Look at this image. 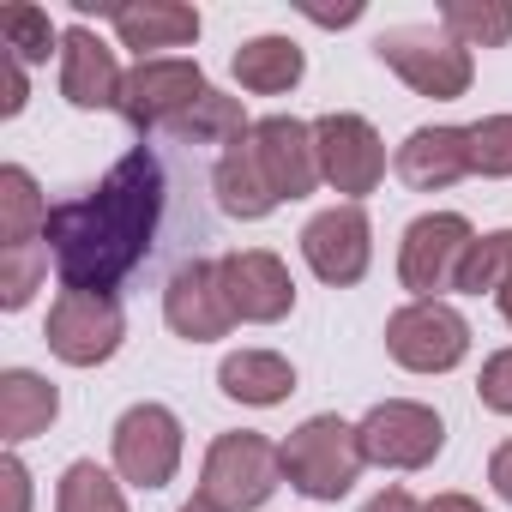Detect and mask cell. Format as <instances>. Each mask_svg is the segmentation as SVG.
Instances as JSON below:
<instances>
[{
    "instance_id": "cell-32",
    "label": "cell",
    "mask_w": 512,
    "mask_h": 512,
    "mask_svg": "<svg viewBox=\"0 0 512 512\" xmlns=\"http://www.w3.org/2000/svg\"><path fill=\"white\" fill-rule=\"evenodd\" d=\"M0 488H7V512H31V470L19 452L0 458Z\"/></svg>"
},
{
    "instance_id": "cell-17",
    "label": "cell",
    "mask_w": 512,
    "mask_h": 512,
    "mask_svg": "<svg viewBox=\"0 0 512 512\" xmlns=\"http://www.w3.org/2000/svg\"><path fill=\"white\" fill-rule=\"evenodd\" d=\"M398 181L416 187V193H440L452 181L470 175V133L464 127H416L404 145H398Z\"/></svg>"
},
{
    "instance_id": "cell-28",
    "label": "cell",
    "mask_w": 512,
    "mask_h": 512,
    "mask_svg": "<svg viewBox=\"0 0 512 512\" xmlns=\"http://www.w3.org/2000/svg\"><path fill=\"white\" fill-rule=\"evenodd\" d=\"M506 266H512V229H494V235H476L470 241V253H464V272H458V290L464 296H494L500 290V278H506Z\"/></svg>"
},
{
    "instance_id": "cell-24",
    "label": "cell",
    "mask_w": 512,
    "mask_h": 512,
    "mask_svg": "<svg viewBox=\"0 0 512 512\" xmlns=\"http://www.w3.org/2000/svg\"><path fill=\"white\" fill-rule=\"evenodd\" d=\"M0 49L19 55L25 67H37V61H49L61 49V31L49 25L43 7H31V0H7V7H0Z\"/></svg>"
},
{
    "instance_id": "cell-18",
    "label": "cell",
    "mask_w": 512,
    "mask_h": 512,
    "mask_svg": "<svg viewBox=\"0 0 512 512\" xmlns=\"http://www.w3.org/2000/svg\"><path fill=\"white\" fill-rule=\"evenodd\" d=\"M109 25H115V37H121V49H139V61H145V49H187V43H199V7H181V0H121V7H109L103 13Z\"/></svg>"
},
{
    "instance_id": "cell-6",
    "label": "cell",
    "mask_w": 512,
    "mask_h": 512,
    "mask_svg": "<svg viewBox=\"0 0 512 512\" xmlns=\"http://www.w3.org/2000/svg\"><path fill=\"white\" fill-rule=\"evenodd\" d=\"M476 229L470 217L458 211H428L404 229L398 241V278L416 302H440V290H458V272H464V253H470Z\"/></svg>"
},
{
    "instance_id": "cell-21",
    "label": "cell",
    "mask_w": 512,
    "mask_h": 512,
    "mask_svg": "<svg viewBox=\"0 0 512 512\" xmlns=\"http://www.w3.org/2000/svg\"><path fill=\"white\" fill-rule=\"evenodd\" d=\"M235 79H241V91H253V97H284V91H296L302 85V73H308V55H302V43L296 37H253V43H241L235 49Z\"/></svg>"
},
{
    "instance_id": "cell-13",
    "label": "cell",
    "mask_w": 512,
    "mask_h": 512,
    "mask_svg": "<svg viewBox=\"0 0 512 512\" xmlns=\"http://www.w3.org/2000/svg\"><path fill=\"white\" fill-rule=\"evenodd\" d=\"M217 278H223V296H229V308H235L241 326H278V320L296 314V278H290V266L278 260L272 247L223 253Z\"/></svg>"
},
{
    "instance_id": "cell-15",
    "label": "cell",
    "mask_w": 512,
    "mask_h": 512,
    "mask_svg": "<svg viewBox=\"0 0 512 512\" xmlns=\"http://www.w3.org/2000/svg\"><path fill=\"white\" fill-rule=\"evenodd\" d=\"M163 320H169V332L187 338V344H211V338H229V332L241 326L235 308H229V296H223L217 260H187V266L169 278V290H163Z\"/></svg>"
},
{
    "instance_id": "cell-37",
    "label": "cell",
    "mask_w": 512,
    "mask_h": 512,
    "mask_svg": "<svg viewBox=\"0 0 512 512\" xmlns=\"http://www.w3.org/2000/svg\"><path fill=\"white\" fill-rule=\"evenodd\" d=\"M181 512H223V506H217V500H205V494H193V500H187Z\"/></svg>"
},
{
    "instance_id": "cell-36",
    "label": "cell",
    "mask_w": 512,
    "mask_h": 512,
    "mask_svg": "<svg viewBox=\"0 0 512 512\" xmlns=\"http://www.w3.org/2000/svg\"><path fill=\"white\" fill-rule=\"evenodd\" d=\"M494 302H500V314H506V326H512V266H506V278H500V290H494Z\"/></svg>"
},
{
    "instance_id": "cell-1",
    "label": "cell",
    "mask_w": 512,
    "mask_h": 512,
    "mask_svg": "<svg viewBox=\"0 0 512 512\" xmlns=\"http://www.w3.org/2000/svg\"><path fill=\"white\" fill-rule=\"evenodd\" d=\"M163 223V163L139 145L127 151L91 193L49 205V253L67 290H97L109 296L145 253Z\"/></svg>"
},
{
    "instance_id": "cell-4",
    "label": "cell",
    "mask_w": 512,
    "mask_h": 512,
    "mask_svg": "<svg viewBox=\"0 0 512 512\" xmlns=\"http://www.w3.org/2000/svg\"><path fill=\"white\" fill-rule=\"evenodd\" d=\"M374 55L416 91V97H434V103H458L476 79V61L464 43H452L446 31L434 25H398V31H380L374 37Z\"/></svg>"
},
{
    "instance_id": "cell-11",
    "label": "cell",
    "mask_w": 512,
    "mask_h": 512,
    "mask_svg": "<svg viewBox=\"0 0 512 512\" xmlns=\"http://www.w3.org/2000/svg\"><path fill=\"white\" fill-rule=\"evenodd\" d=\"M314 145H320V181L344 193V205H362L380 175H386V145L374 133L368 115H350V109H332L314 121Z\"/></svg>"
},
{
    "instance_id": "cell-29",
    "label": "cell",
    "mask_w": 512,
    "mask_h": 512,
    "mask_svg": "<svg viewBox=\"0 0 512 512\" xmlns=\"http://www.w3.org/2000/svg\"><path fill=\"white\" fill-rule=\"evenodd\" d=\"M470 133V175H512V115H482L464 127Z\"/></svg>"
},
{
    "instance_id": "cell-26",
    "label": "cell",
    "mask_w": 512,
    "mask_h": 512,
    "mask_svg": "<svg viewBox=\"0 0 512 512\" xmlns=\"http://www.w3.org/2000/svg\"><path fill=\"white\" fill-rule=\"evenodd\" d=\"M49 278V241H31V247H0V308L19 314Z\"/></svg>"
},
{
    "instance_id": "cell-20",
    "label": "cell",
    "mask_w": 512,
    "mask_h": 512,
    "mask_svg": "<svg viewBox=\"0 0 512 512\" xmlns=\"http://www.w3.org/2000/svg\"><path fill=\"white\" fill-rule=\"evenodd\" d=\"M217 386H223V398H235V404L272 410V404H284V398L296 392V368H290V356H278V350H235V356L217 362Z\"/></svg>"
},
{
    "instance_id": "cell-27",
    "label": "cell",
    "mask_w": 512,
    "mask_h": 512,
    "mask_svg": "<svg viewBox=\"0 0 512 512\" xmlns=\"http://www.w3.org/2000/svg\"><path fill=\"white\" fill-rule=\"evenodd\" d=\"M247 127H253V121H247V109H241L235 97L205 91V97H199V109H193L175 133H181V139H199V145H235Z\"/></svg>"
},
{
    "instance_id": "cell-31",
    "label": "cell",
    "mask_w": 512,
    "mask_h": 512,
    "mask_svg": "<svg viewBox=\"0 0 512 512\" xmlns=\"http://www.w3.org/2000/svg\"><path fill=\"white\" fill-rule=\"evenodd\" d=\"M31 103V79H25V61L19 55H0V115H19Z\"/></svg>"
},
{
    "instance_id": "cell-23",
    "label": "cell",
    "mask_w": 512,
    "mask_h": 512,
    "mask_svg": "<svg viewBox=\"0 0 512 512\" xmlns=\"http://www.w3.org/2000/svg\"><path fill=\"white\" fill-rule=\"evenodd\" d=\"M440 31L464 49H506L512 43V7L506 0H446Z\"/></svg>"
},
{
    "instance_id": "cell-34",
    "label": "cell",
    "mask_w": 512,
    "mask_h": 512,
    "mask_svg": "<svg viewBox=\"0 0 512 512\" xmlns=\"http://www.w3.org/2000/svg\"><path fill=\"white\" fill-rule=\"evenodd\" d=\"M362 512H422V506H416V494H410V488H380Z\"/></svg>"
},
{
    "instance_id": "cell-16",
    "label": "cell",
    "mask_w": 512,
    "mask_h": 512,
    "mask_svg": "<svg viewBox=\"0 0 512 512\" xmlns=\"http://www.w3.org/2000/svg\"><path fill=\"white\" fill-rule=\"evenodd\" d=\"M121 61L115 49L91 31V25H67L61 31V97L73 109H121Z\"/></svg>"
},
{
    "instance_id": "cell-5",
    "label": "cell",
    "mask_w": 512,
    "mask_h": 512,
    "mask_svg": "<svg viewBox=\"0 0 512 512\" xmlns=\"http://www.w3.org/2000/svg\"><path fill=\"white\" fill-rule=\"evenodd\" d=\"M205 91H211V85H205L199 61H181V55H145V61L127 73V85H121V115H127L133 133H157V127L175 133V127L199 109Z\"/></svg>"
},
{
    "instance_id": "cell-3",
    "label": "cell",
    "mask_w": 512,
    "mask_h": 512,
    "mask_svg": "<svg viewBox=\"0 0 512 512\" xmlns=\"http://www.w3.org/2000/svg\"><path fill=\"white\" fill-rule=\"evenodd\" d=\"M278 482H284V452H278L266 434L235 428V434H217V440L205 446L199 494L217 500L223 512H253V506H266Z\"/></svg>"
},
{
    "instance_id": "cell-14",
    "label": "cell",
    "mask_w": 512,
    "mask_h": 512,
    "mask_svg": "<svg viewBox=\"0 0 512 512\" xmlns=\"http://www.w3.org/2000/svg\"><path fill=\"white\" fill-rule=\"evenodd\" d=\"M302 260L332 290L362 284L368 278V260H374V223H368V211L362 205H332V211L308 217V229H302Z\"/></svg>"
},
{
    "instance_id": "cell-25",
    "label": "cell",
    "mask_w": 512,
    "mask_h": 512,
    "mask_svg": "<svg viewBox=\"0 0 512 512\" xmlns=\"http://www.w3.org/2000/svg\"><path fill=\"white\" fill-rule=\"evenodd\" d=\"M55 512H127V500H121V482L97 458H79V464H67V476L55 488Z\"/></svg>"
},
{
    "instance_id": "cell-9",
    "label": "cell",
    "mask_w": 512,
    "mask_h": 512,
    "mask_svg": "<svg viewBox=\"0 0 512 512\" xmlns=\"http://www.w3.org/2000/svg\"><path fill=\"white\" fill-rule=\"evenodd\" d=\"M49 350L67 362V368H103L121 338H127V314L115 296H97V290H61L55 308H49V326H43Z\"/></svg>"
},
{
    "instance_id": "cell-12",
    "label": "cell",
    "mask_w": 512,
    "mask_h": 512,
    "mask_svg": "<svg viewBox=\"0 0 512 512\" xmlns=\"http://www.w3.org/2000/svg\"><path fill=\"white\" fill-rule=\"evenodd\" d=\"M253 151V169H260V181L272 187V199H308L320 187V145H314V127L296 121V115H266V121H253L247 139Z\"/></svg>"
},
{
    "instance_id": "cell-8",
    "label": "cell",
    "mask_w": 512,
    "mask_h": 512,
    "mask_svg": "<svg viewBox=\"0 0 512 512\" xmlns=\"http://www.w3.org/2000/svg\"><path fill=\"white\" fill-rule=\"evenodd\" d=\"M356 440H362V458L380 470H428L446 446V422L416 398H386L356 422Z\"/></svg>"
},
{
    "instance_id": "cell-22",
    "label": "cell",
    "mask_w": 512,
    "mask_h": 512,
    "mask_svg": "<svg viewBox=\"0 0 512 512\" xmlns=\"http://www.w3.org/2000/svg\"><path fill=\"white\" fill-rule=\"evenodd\" d=\"M49 229V205L37 193V175L25 163L0 169V247H31Z\"/></svg>"
},
{
    "instance_id": "cell-30",
    "label": "cell",
    "mask_w": 512,
    "mask_h": 512,
    "mask_svg": "<svg viewBox=\"0 0 512 512\" xmlns=\"http://www.w3.org/2000/svg\"><path fill=\"white\" fill-rule=\"evenodd\" d=\"M476 398L494 410V416H512V350H494L482 362V380H476Z\"/></svg>"
},
{
    "instance_id": "cell-19",
    "label": "cell",
    "mask_w": 512,
    "mask_h": 512,
    "mask_svg": "<svg viewBox=\"0 0 512 512\" xmlns=\"http://www.w3.org/2000/svg\"><path fill=\"white\" fill-rule=\"evenodd\" d=\"M55 416H61V392L37 368H7L0 374V440L7 446H25V440L49 434Z\"/></svg>"
},
{
    "instance_id": "cell-2",
    "label": "cell",
    "mask_w": 512,
    "mask_h": 512,
    "mask_svg": "<svg viewBox=\"0 0 512 512\" xmlns=\"http://www.w3.org/2000/svg\"><path fill=\"white\" fill-rule=\"evenodd\" d=\"M278 452H284V482L302 488L308 500H344L368 464L356 422H344V416H308Z\"/></svg>"
},
{
    "instance_id": "cell-35",
    "label": "cell",
    "mask_w": 512,
    "mask_h": 512,
    "mask_svg": "<svg viewBox=\"0 0 512 512\" xmlns=\"http://www.w3.org/2000/svg\"><path fill=\"white\" fill-rule=\"evenodd\" d=\"M422 512H488L482 500H470V494H434Z\"/></svg>"
},
{
    "instance_id": "cell-33",
    "label": "cell",
    "mask_w": 512,
    "mask_h": 512,
    "mask_svg": "<svg viewBox=\"0 0 512 512\" xmlns=\"http://www.w3.org/2000/svg\"><path fill=\"white\" fill-rule=\"evenodd\" d=\"M488 482H494V494L512 506V440H506V446H494V458H488Z\"/></svg>"
},
{
    "instance_id": "cell-10",
    "label": "cell",
    "mask_w": 512,
    "mask_h": 512,
    "mask_svg": "<svg viewBox=\"0 0 512 512\" xmlns=\"http://www.w3.org/2000/svg\"><path fill=\"white\" fill-rule=\"evenodd\" d=\"M109 452H115V476L121 482H133V488H169L175 470H181V416L169 404H133L115 422Z\"/></svg>"
},
{
    "instance_id": "cell-7",
    "label": "cell",
    "mask_w": 512,
    "mask_h": 512,
    "mask_svg": "<svg viewBox=\"0 0 512 512\" xmlns=\"http://www.w3.org/2000/svg\"><path fill=\"white\" fill-rule=\"evenodd\" d=\"M386 356L410 374H452L470 356V320L452 302H404L386 320Z\"/></svg>"
}]
</instances>
